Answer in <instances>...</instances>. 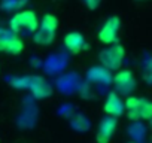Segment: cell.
Returning a JSON list of instances; mask_svg holds the SVG:
<instances>
[{"label":"cell","instance_id":"obj_1","mask_svg":"<svg viewBox=\"0 0 152 143\" xmlns=\"http://www.w3.org/2000/svg\"><path fill=\"white\" fill-rule=\"evenodd\" d=\"M124 109L127 110V115L131 121H149L152 116V103L148 98L128 96L124 103Z\"/></svg>","mask_w":152,"mask_h":143},{"label":"cell","instance_id":"obj_2","mask_svg":"<svg viewBox=\"0 0 152 143\" xmlns=\"http://www.w3.org/2000/svg\"><path fill=\"white\" fill-rule=\"evenodd\" d=\"M39 27V18L33 11H21L17 12L9 23V28L12 33L18 34L21 31H28L34 33Z\"/></svg>","mask_w":152,"mask_h":143},{"label":"cell","instance_id":"obj_3","mask_svg":"<svg viewBox=\"0 0 152 143\" xmlns=\"http://www.w3.org/2000/svg\"><path fill=\"white\" fill-rule=\"evenodd\" d=\"M124 57H125V51L121 45H110L109 48L103 49L99 55V60L102 63V66L106 69V70H118L124 61Z\"/></svg>","mask_w":152,"mask_h":143},{"label":"cell","instance_id":"obj_4","mask_svg":"<svg viewBox=\"0 0 152 143\" xmlns=\"http://www.w3.org/2000/svg\"><path fill=\"white\" fill-rule=\"evenodd\" d=\"M24 49V42L15 33H9L6 30H0V52L17 55L21 54Z\"/></svg>","mask_w":152,"mask_h":143},{"label":"cell","instance_id":"obj_5","mask_svg":"<svg viewBox=\"0 0 152 143\" xmlns=\"http://www.w3.org/2000/svg\"><path fill=\"white\" fill-rule=\"evenodd\" d=\"M121 20L118 17H109L99 31V40L104 45H113L118 40Z\"/></svg>","mask_w":152,"mask_h":143},{"label":"cell","instance_id":"obj_6","mask_svg":"<svg viewBox=\"0 0 152 143\" xmlns=\"http://www.w3.org/2000/svg\"><path fill=\"white\" fill-rule=\"evenodd\" d=\"M113 85L116 90V94L121 96H128L134 91L136 88V78L133 72L130 70H121L113 76Z\"/></svg>","mask_w":152,"mask_h":143},{"label":"cell","instance_id":"obj_7","mask_svg":"<svg viewBox=\"0 0 152 143\" xmlns=\"http://www.w3.org/2000/svg\"><path fill=\"white\" fill-rule=\"evenodd\" d=\"M116 118L107 116L104 118L100 125H99V131H97V143H109V140L113 137L115 130H116Z\"/></svg>","mask_w":152,"mask_h":143},{"label":"cell","instance_id":"obj_8","mask_svg":"<svg viewBox=\"0 0 152 143\" xmlns=\"http://www.w3.org/2000/svg\"><path fill=\"white\" fill-rule=\"evenodd\" d=\"M103 110L107 113V116H112V118L121 116L122 112H124V101L121 100L119 94L110 93V94L106 97V100H104Z\"/></svg>","mask_w":152,"mask_h":143},{"label":"cell","instance_id":"obj_9","mask_svg":"<svg viewBox=\"0 0 152 143\" xmlns=\"http://www.w3.org/2000/svg\"><path fill=\"white\" fill-rule=\"evenodd\" d=\"M64 48L70 52V54H78L85 48V39L79 31H70L64 36Z\"/></svg>","mask_w":152,"mask_h":143},{"label":"cell","instance_id":"obj_10","mask_svg":"<svg viewBox=\"0 0 152 143\" xmlns=\"http://www.w3.org/2000/svg\"><path fill=\"white\" fill-rule=\"evenodd\" d=\"M37 28L55 34V31H57V28H58V20H57V17L52 15V14L43 15V18L39 21V27H37Z\"/></svg>","mask_w":152,"mask_h":143},{"label":"cell","instance_id":"obj_11","mask_svg":"<svg viewBox=\"0 0 152 143\" xmlns=\"http://www.w3.org/2000/svg\"><path fill=\"white\" fill-rule=\"evenodd\" d=\"M55 34L54 33H48L45 30H40L37 28L34 33H33V40L37 43V45H49L52 40H54Z\"/></svg>","mask_w":152,"mask_h":143},{"label":"cell","instance_id":"obj_12","mask_svg":"<svg viewBox=\"0 0 152 143\" xmlns=\"http://www.w3.org/2000/svg\"><path fill=\"white\" fill-rule=\"evenodd\" d=\"M84 2V5L88 8V9H91V11H94V9H97L99 6H100V3H102V0H82Z\"/></svg>","mask_w":152,"mask_h":143},{"label":"cell","instance_id":"obj_13","mask_svg":"<svg viewBox=\"0 0 152 143\" xmlns=\"http://www.w3.org/2000/svg\"><path fill=\"white\" fill-rule=\"evenodd\" d=\"M131 143H134V142H131Z\"/></svg>","mask_w":152,"mask_h":143}]
</instances>
